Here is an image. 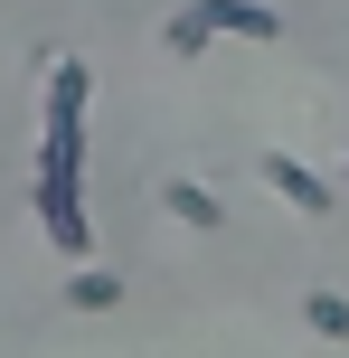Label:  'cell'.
<instances>
[{"instance_id": "1", "label": "cell", "mask_w": 349, "mask_h": 358, "mask_svg": "<svg viewBox=\"0 0 349 358\" xmlns=\"http://www.w3.org/2000/svg\"><path fill=\"white\" fill-rule=\"evenodd\" d=\"M264 189H283L302 217H321V208H331V179H312V170L293 161V151H264Z\"/></svg>"}, {"instance_id": "2", "label": "cell", "mask_w": 349, "mask_h": 358, "mask_svg": "<svg viewBox=\"0 0 349 358\" xmlns=\"http://www.w3.org/2000/svg\"><path fill=\"white\" fill-rule=\"evenodd\" d=\"M199 10H208V29H236V38H274L283 29V19L255 10V0H199Z\"/></svg>"}, {"instance_id": "3", "label": "cell", "mask_w": 349, "mask_h": 358, "mask_svg": "<svg viewBox=\"0 0 349 358\" xmlns=\"http://www.w3.org/2000/svg\"><path fill=\"white\" fill-rule=\"evenodd\" d=\"M170 217H180V227H218V198H208V189H189V179H180V189H170Z\"/></svg>"}, {"instance_id": "4", "label": "cell", "mask_w": 349, "mask_h": 358, "mask_svg": "<svg viewBox=\"0 0 349 358\" xmlns=\"http://www.w3.org/2000/svg\"><path fill=\"white\" fill-rule=\"evenodd\" d=\"M312 330H321V340H349V302H340V292H312Z\"/></svg>"}, {"instance_id": "5", "label": "cell", "mask_w": 349, "mask_h": 358, "mask_svg": "<svg viewBox=\"0 0 349 358\" xmlns=\"http://www.w3.org/2000/svg\"><path fill=\"white\" fill-rule=\"evenodd\" d=\"M66 302H76V311H104V302H113V283H104V273H76V292H66Z\"/></svg>"}]
</instances>
